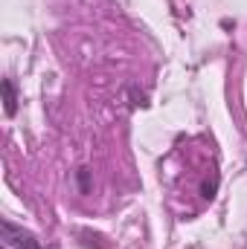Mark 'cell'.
<instances>
[{"instance_id":"6da1fadb","label":"cell","mask_w":247,"mask_h":249,"mask_svg":"<svg viewBox=\"0 0 247 249\" xmlns=\"http://www.w3.org/2000/svg\"><path fill=\"white\" fill-rule=\"evenodd\" d=\"M0 232H3V244L6 249H56L53 244L41 241L35 232L12 223V220H0Z\"/></svg>"},{"instance_id":"7a4b0ae2","label":"cell","mask_w":247,"mask_h":249,"mask_svg":"<svg viewBox=\"0 0 247 249\" xmlns=\"http://www.w3.org/2000/svg\"><path fill=\"white\" fill-rule=\"evenodd\" d=\"M3 107H6V116H15L18 113V93H15V81L12 78H3Z\"/></svg>"},{"instance_id":"3957f363","label":"cell","mask_w":247,"mask_h":249,"mask_svg":"<svg viewBox=\"0 0 247 249\" xmlns=\"http://www.w3.org/2000/svg\"><path fill=\"white\" fill-rule=\"evenodd\" d=\"M215 191H218V174L204 177V183H201V197H204V200H212V197H215Z\"/></svg>"},{"instance_id":"277c9868","label":"cell","mask_w":247,"mask_h":249,"mask_svg":"<svg viewBox=\"0 0 247 249\" xmlns=\"http://www.w3.org/2000/svg\"><path fill=\"white\" fill-rule=\"evenodd\" d=\"M76 180H79V191L87 194L90 191V168H79L76 171Z\"/></svg>"}]
</instances>
